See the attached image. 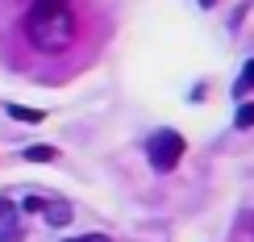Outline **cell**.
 I'll list each match as a JSON object with an SVG mask.
<instances>
[{
    "instance_id": "cell-8",
    "label": "cell",
    "mask_w": 254,
    "mask_h": 242,
    "mask_svg": "<svg viewBox=\"0 0 254 242\" xmlns=\"http://www.w3.org/2000/svg\"><path fill=\"white\" fill-rule=\"evenodd\" d=\"M246 88H254V59L242 67V80H238V92H246Z\"/></svg>"
},
{
    "instance_id": "cell-2",
    "label": "cell",
    "mask_w": 254,
    "mask_h": 242,
    "mask_svg": "<svg viewBox=\"0 0 254 242\" xmlns=\"http://www.w3.org/2000/svg\"><path fill=\"white\" fill-rule=\"evenodd\" d=\"M17 205H21V209H34L46 226H67L71 213H75L71 201H63V196H55V192H25Z\"/></svg>"
},
{
    "instance_id": "cell-4",
    "label": "cell",
    "mask_w": 254,
    "mask_h": 242,
    "mask_svg": "<svg viewBox=\"0 0 254 242\" xmlns=\"http://www.w3.org/2000/svg\"><path fill=\"white\" fill-rule=\"evenodd\" d=\"M0 242H25V226H21V205L13 192L0 196Z\"/></svg>"
},
{
    "instance_id": "cell-1",
    "label": "cell",
    "mask_w": 254,
    "mask_h": 242,
    "mask_svg": "<svg viewBox=\"0 0 254 242\" xmlns=\"http://www.w3.org/2000/svg\"><path fill=\"white\" fill-rule=\"evenodd\" d=\"M79 25L75 13H71L67 0H34L25 13V38L29 46L42 50V55H63V50L75 42Z\"/></svg>"
},
{
    "instance_id": "cell-10",
    "label": "cell",
    "mask_w": 254,
    "mask_h": 242,
    "mask_svg": "<svg viewBox=\"0 0 254 242\" xmlns=\"http://www.w3.org/2000/svg\"><path fill=\"white\" fill-rule=\"evenodd\" d=\"M200 4H204V8H213V4H217V0H200Z\"/></svg>"
},
{
    "instance_id": "cell-6",
    "label": "cell",
    "mask_w": 254,
    "mask_h": 242,
    "mask_svg": "<svg viewBox=\"0 0 254 242\" xmlns=\"http://www.w3.org/2000/svg\"><path fill=\"white\" fill-rule=\"evenodd\" d=\"M25 159H29V163H46V159H55V146H29Z\"/></svg>"
},
{
    "instance_id": "cell-9",
    "label": "cell",
    "mask_w": 254,
    "mask_h": 242,
    "mask_svg": "<svg viewBox=\"0 0 254 242\" xmlns=\"http://www.w3.org/2000/svg\"><path fill=\"white\" fill-rule=\"evenodd\" d=\"M67 242H113V238H104V234H79V238H67Z\"/></svg>"
},
{
    "instance_id": "cell-7",
    "label": "cell",
    "mask_w": 254,
    "mask_h": 242,
    "mask_svg": "<svg viewBox=\"0 0 254 242\" xmlns=\"http://www.w3.org/2000/svg\"><path fill=\"white\" fill-rule=\"evenodd\" d=\"M254 125V104H242L238 109V130H250Z\"/></svg>"
},
{
    "instance_id": "cell-5",
    "label": "cell",
    "mask_w": 254,
    "mask_h": 242,
    "mask_svg": "<svg viewBox=\"0 0 254 242\" xmlns=\"http://www.w3.org/2000/svg\"><path fill=\"white\" fill-rule=\"evenodd\" d=\"M8 117H17V121H29V125H38L46 113L42 109H21V104H8Z\"/></svg>"
},
{
    "instance_id": "cell-3",
    "label": "cell",
    "mask_w": 254,
    "mask_h": 242,
    "mask_svg": "<svg viewBox=\"0 0 254 242\" xmlns=\"http://www.w3.org/2000/svg\"><path fill=\"white\" fill-rule=\"evenodd\" d=\"M179 159H184V138L175 130H158L150 138V167L154 171H171Z\"/></svg>"
}]
</instances>
